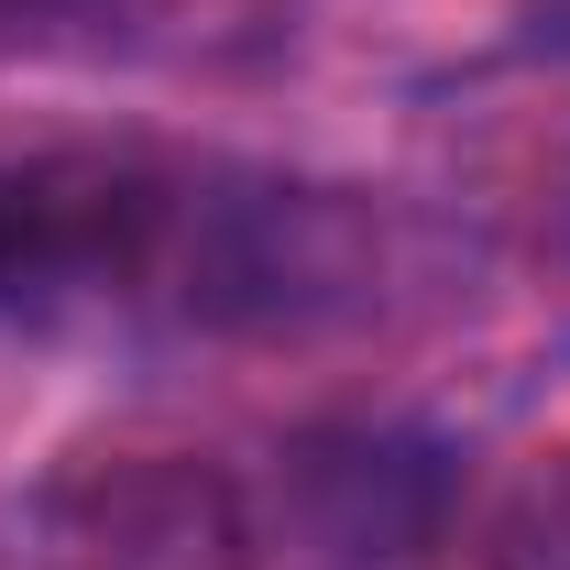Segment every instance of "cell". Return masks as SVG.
Masks as SVG:
<instances>
[{
    "label": "cell",
    "mask_w": 570,
    "mask_h": 570,
    "mask_svg": "<svg viewBox=\"0 0 570 570\" xmlns=\"http://www.w3.org/2000/svg\"><path fill=\"white\" fill-rule=\"evenodd\" d=\"M395 219L362 187L154 154V142H33L0 154V330L99 341H318L384 307Z\"/></svg>",
    "instance_id": "6da1fadb"
},
{
    "label": "cell",
    "mask_w": 570,
    "mask_h": 570,
    "mask_svg": "<svg viewBox=\"0 0 570 570\" xmlns=\"http://www.w3.org/2000/svg\"><path fill=\"white\" fill-rule=\"evenodd\" d=\"M461 504V450L406 417H341L275 450V538L307 570H417Z\"/></svg>",
    "instance_id": "7a4b0ae2"
},
{
    "label": "cell",
    "mask_w": 570,
    "mask_h": 570,
    "mask_svg": "<svg viewBox=\"0 0 570 570\" xmlns=\"http://www.w3.org/2000/svg\"><path fill=\"white\" fill-rule=\"evenodd\" d=\"M33 570H253L264 515L209 461H88L33 504Z\"/></svg>",
    "instance_id": "3957f363"
},
{
    "label": "cell",
    "mask_w": 570,
    "mask_h": 570,
    "mask_svg": "<svg viewBox=\"0 0 570 570\" xmlns=\"http://www.w3.org/2000/svg\"><path fill=\"white\" fill-rule=\"evenodd\" d=\"M165 0H0V67L22 56H110L142 45Z\"/></svg>",
    "instance_id": "277c9868"
},
{
    "label": "cell",
    "mask_w": 570,
    "mask_h": 570,
    "mask_svg": "<svg viewBox=\"0 0 570 570\" xmlns=\"http://www.w3.org/2000/svg\"><path fill=\"white\" fill-rule=\"evenodd\" d=\"M527 56L570 67V0H527Z\"/></svg>",
    "instance_id": "5b68a950"
}]
</instances>
